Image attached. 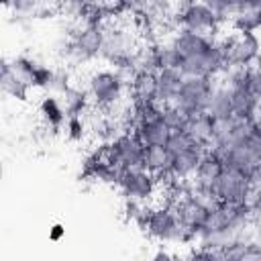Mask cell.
<instances>
[{"label":"cell","mask_w":261,"mask_h":261,"mask_svg":"<svg viewBox=\"0 0 261 261\" xmlns=\"http://www.w3.org/2000/svg\"><path fill=\"white\" fill-rule=\"evenodd\" d=\"M143 228L147 234L161 243H186L196 239L194 232L179 220V214L171 206H157L151 208L145 216Z\"/></svg>","instance_id":"obj_1"},{"label":"cell","mask_w":261,"mask_h":261,"mask_svg":"<svg viewBox=\"0 0 261 261\" xmlns=\"http://www.w3.org/2000/svg\"><path fill=\"white\" fill-rule=\"evenodd\" d=\"M214 88L216 84L210 77H184L179 92L173 100V106L181 110L188 118L196 114H204L208 110Z\"/></svg>","instance_id":"obj_2"},{"label":"cell","mask_w":261,"mask_h":261,"mask_svg":"<svg viewBox=\"0 0 261 261\" xmlns=\"http://www.w3.org/2000/svg\"><path fill=\"white\" fill-rule=\"evenodd\" d=\"M226 57V67L228 69H239V67H253L255 61L261 57V41L255 33H234L220 41Z\"/></svg>","instance_id":"obj_3"},{"label":"cell","mask_w":261,"mask_h":261,"mask_svg":"<svg viewBox=\"0 0 261 261\" xmlns=\"http://www.w3.org/2000/svg\"><path fill=\"white\" fill-rule=\"evenodd\" d=\"M257 186L230 169H224L222 175L212 184V194L220 204L237 206V204H251V196H255Z\"/></svg>","instance_id":"obj_4"},{"label":"cell","mask_w":261,"mask_h":261,"mask_svg":"<svg viewBox=\"0 0 261 261\" xmlns=\"http://www.w3.org/2000/svg\"><path fill=\"white\" fill-rule=\"evenodd\" d=\"M145 149L147 147L137 137V133H124L106 147V153L112 165L124 171V169H139L145 165Z\"/></svg>","instance_id":"obj_5"},{"label":"cell","mask_w":261,"mask_h":261,"mask_svg":"<svg viewBox=\"0 0 261 261\" xmlns=\"http://www.w3.org/2000/svg\"><path fill=\"white\" fill-rule=\"evenodd\" d=\"M124 77L116 69H100L94 71L88 80V94L94 104L108 108L122 98L124 92Z\"/></svg>","instance_id":"obj_6"},{"label":"cell","mask_w":261,"mask_h":261,"mask_svg":"<svg viewBox=\"0 0 261 261\" xmlns=\"http://www.w3.org/2000/svg\"><path fill=\"white\" fill-rule=\"evenodd\" d=\"M116 184H118L120 192L126 196V200L128 202H137V204L149 202L157 192V179L145 167L120 171V177H118Z\"/></svg>","instance_id":"obj_7"},{"label":"cell","mask_w":261,"mask_h":261,"mask_svg":"<svg viewBox=\"0 0 261 261\" xmlns=\"http://www.w3.org/2000/svg\"><path fill=\"white\" fill-rule=\"evenodd\" d=\"M222 69H226V57H224V49L220 45V41H214V45L192 59H184L179 73L184 77H210L214 80Z\"/></svg>","instance_id":"obj_8"},{"label":"cell","mask_w":261,"mask_h":261,"mask_svg":"<svg viewBox=\"0 0 261 261\" xmlns=\"http://www.w3.org/2000/svg\"><path fill=\"white\" fill-rule=\"evenodd\" d=\"M177 22L184 31H192V33H200V35H212V31L218 29V24L222 22L212 8L206 2H188L179 6L177 12Z\"/></svg>","instance_id":"obj_9"},{"label":"cell","mask_w":261,"mask_h":261,"mask_svg":"<svg viewBox=\"0 0 261 261\" xmlns=\"http://www.w3.org/2000/svg\"><path fill=\"white\" fill-rule=\"evenodd\" d=\"M104 41H106V33L102 24H86L75 33L73 41L67 47V53L75 61H88L96 55H102Z\"/></svg>","instance_id":"obj_10"},{"label":"cell","mask_w":261,"mask_h":261,"mask_svg":"<svg viewBox=\"0 0 261 261\" xmlns=\"http://www.w3.org/2000/svg\"><path fill=\"white\" fill-rule=\"evenodd\" d=\"M216 39H212L210 35H200V33H192V31H184L179 29L173 37H171V47L184 57V59H192L198 57L202 53H206Z\"/></svg>","instance_id":"obj_11"},{"label":"cell","mask_w":261,"mask_h":261,"mask_svg":"<svg viewBox=\"0 0 261 261\" xmlns=\"http://www.w3.org/2000/svg\"><path fill=\"white\" fill-rule=\"evenodd\" d=\"M230 88V86H228ZM230 100H232V114L234 118L251 124L261 114L259 100L255 98L251 88H230Z\"/></svg>","instance_id":"obj_12"},{"label":"cell","mask_w":261,"mask_h":261,"mask_svg":"<svg viewBox=\"0 0 261 261\" xmlns=\"http://www.w3.org/2000/svg\"><path fill=\"white\" fill-rule=\"evenodd\" d=\"M177 214H179V220L194 232V237H198L206 226H208V220H210V210L206 206H202L200 202H196L194 198H186L181 200L177 206H175Z\"/></svg>","instance_id":"obj_13"},{"label":"cell","mask_w":261,"mask_h":261,"mask_svg":"<svg viewBox=\"0 0 261 261\" xmlns=\"http://www.w3.org/2000/svg\"><path fill=\"white\" fill-rule=\"evenodd\" d=\"M222 171H224V161H222L220 153L214 151V149H208V151L204 153V157H202L198 169H196L194 186L212 190V184L222 175Z\"/></svg>","instance_id":"obj_14"},{"label":"cell","mask_w":261,"mask_h":261,"mask_svg":"<svg viewBox=\"0 0 261 261\" xmlns=\"http://www.w3.org/2000/svg\"><path fill=\"white\" fill-rule=\"evenodd\" d=\"M206 151H208L206 147L194 145L188 151L173 155V165H171L169 177H173V179H190V177H194L196 169H198V165H200V161H202Z\"/></svg>","instance_id":"obj_15"},{"label":"cell","mask_w":261,"mask_h":261,"mask_svg":"<svg viewBox=\"0 0 261 261\" xmlns=\"http://www.w3.org/2000/svg\"><path fill=\"white\" fill-rule=\"evenodd\" d=\"M234 33H255L261 29V2H237V14L232 16Z\"/></svg>","instance_id":"obj_16"},{"label":"cell","mask_w":261,"mask_h":261,"mask_svg":"<svg viewBox=\"0 0 261 261\" xmlns=\"http://www.w3.org/2000/svg\"><path fill=\"white\" fill-rule=\"evenodd\" d=\"M130 92L135 98V106L155 104L157 102V73L139 71L130 82Z\"/></svg>","instance_id":"obj_17"},{"label":"cell","mask_w":261,"mask_h":261,"mask_svg":"<svg viewBox=\"0 0 261 261\" xmlns=\"http://www.w3.org/2000/svg\"><path fill=\"white\" fill-rule=\"evenodd\" d=\"M0 84H2V90H4L6 94H10L12 98H16V100H27L31 84H29L27 77H22L20 73L14 71L12 61H8V59H2V67H0Z\"/></svg>","instance_id":"obj_18"},{"label":"cell","mask_w":261,"mask_h":261,"mask_svg":"<svg viewBox=\"0 0 261 261\" xmlns=\"http://www.w3.org/2000/svg\"><path fill=\"white\" fill-rule=\"evenodd\" d=\"M163 110V108H161ZM135 133L137 137L143 141L145 147H157V145H167L171 130L163 124L161 116L153 118V120H143L135 124Z\"/></svg>","instance_id":"obj_19"},{"label":"cell","mask_w":261,"mask_h":261,"mask_svg":"<svg viewBox=\"0 0 261 261\" xmlns=\"http://www.w3.org/2000/svg\"><path fill=\"white\" fill-rule=\"evenodd\" d=\"M181 82L184 75L179 73V69H161L157 73V102L163 106L173 104Z\"/></svg>","instance_id":"obj_20"},{"label":"cell","mask_w":261,"mask_h":261,"mask_svg":"<svg viewBox=\"0 0 261 261\" xmlns=\"http://www.w3.org/2000/svg\"><path fill=\"white\" fill-rule=\"evenodd\" d=\"M192 139L194 143L210 149L212 147V137H214V120L204 112V114H196V116H190L188 122H186V128H184Z\"/></svg>","instance_id":"obj_21"},{"label":"cell","mask_w":261,"mask_h":261,"mask_svg":"<svg viewBox=\"0 0 261 261\" xmlns=\"http://www.w3.org/2000/svg\"><path fill=\"white\" fill-rule=\"evenodd\" d=\"M171 165H173V155L169 153V149L165 145L145 149V165L143 167L147 171H151L153 175H167L169 177Z\"/></svg>","instance_id":"obj_22"},{"label":"cell","mask_w":261,"mask_h":261,"mask_svg":"<svg viewBox=\"0 0 261 261\" xmlns=\"http://www.w3.org/2000/svg\"><path fill=\"white\" fill-rule=\"evenodd\" d=\"M206 114L212 120H222V118L234 116L232 114V100H230V88H228V84H220V86L214 88V94L210 98V104H208Z\"/></svg>","instance_id":"obj_23"},{"label":"cell","mask_w":261,"mask_h":261,"mask_svg":"<svg viewBox=\"0 0 261 261\" xmlns=\"http://www.w3.org/2000/svg\"><path fill=\"white\" fill-rule=\"evenodd\" d=\"M39 114H41L43 122L47 124V128H51V130H59V128L65 124V120H67L65 108H63L61 100L55 98V96H45V98L41 100V104H39Z\"/></svg>","instance_id":"obj_24"},{"label":"cell","mask_w":261,"mask_h":261,"mask_svg":"<svg viewBox=\"0 0 261 261\" xmlns=\"http://www.w3.org/2000/svg\"><path fill=\"white\" fill-rule=\"evenodd\" d=\"M61 104L65 108L67 116H82L88 108V92L80 90V88H69L65 94H61Z\"/></svg>","instance_id":"obj_25"},{"label":"cell","mask_w":261,"mask_h":261,"mask_svg":"<svg viewBox=\"0 0 261 261\" xmlns=\"http://www.w3.org/2000/svg\"><path fill=\"white\" fill-rule=\"evenodd\" d=\"M161 120H163V124L173 133V130H184V128H186L188 116H186L181 110H177L173 104H167V106H163V110H161Z\"/></svg>","instance_id":"obj_26"},{"label":"cell","mask_w":261,"mask_h":261,"mask_svg":"<svg viewBox=\"0 0 261 261\" xmlns=\"http://www.w3.org/2000/svg\"><path fill=\"white\" fill-rule=\"evenodd\" d=\"M55 69H51L49 65H37V69L31 73L29 77V84L31 88H41V90H51L53 86V80H55Z\"/></svg>","instance_id":"obj_27"},{"label":"cell","mask_w":261,"mask_h":261,"mask_svg":"<svg viewBox=\"0 0 261 261\" xmlns=\"http://www.w3.org/2000/svg\"><path fill=\"white\" fill-rule=\"evenodd\" d=\"M194 145H198V143H194V139H192L186 130H173V133L169 135V141H167L165 147L169 149L171 155H177V153L188 151V149L194 147Z\"/></svg>","instance_id":"obj_28"},{"label":"cell","mask_w":261,"mask_h":261,"mask_svg":"<svg viewBox=\"0 0 261 261\" xmlns=\"http://www.w3.org/2000/svg\"><path fill=\"white\" fill-rule=\"evenodd\" d=\"M63 128H65V135L71 141H80L86 135V124H84V118L82 116H67Z\"/></svg>","instance_id":"obj_29"},{"label":"cell","mask_w":261,"mask_h":261,"mask_svg":"<svg viewBox=\"0 0 261 261\" xmlns=\"http://www.w3.org/2000/svg\"><path fill=\"white\" fill-rule=\"evenodd\" d=\"M37 61L33 59V57H29V55H18V57H14L12 59V67H14V71L16 73H20L22 77H31V73L37 69Z\"/></svg>","instance_id":"obj_30"},{"label":"cell","mask_w":261,"mask_h":261,"mask_svg":"<svg viewBox=\"0 0 261 261\" xmlns=\"http://www.w3.org/2000/svg\"><path fill=\"white\" fill-rule=\"evenodd\" d=\"M69 77L65 71H57L55 73V80H53V86H51V92H57V94H65L69 90Z\"/></svg>","instance_id":"obj_31"},{"label":"cell","mask_w":261,"mask_h":261,"mask_svg":"<svg viewBox=\"0 0 261 261\" xmlns=\"http://www.w3.org/2000/svg\"><path fill=\"white\" fill-rule=\"evenodd\" d=\"M63 237H65V226H63V224L57 222V224H53V226L49 228V239H51V241H61Z\"/></svg>","instance_id":"obj_32"},{"label":"cell","mask_w":261,"mask_h":261,"mask_svg":"<svg viewBox=\"0 0 261 261\" xmlns=\"http://www.w3.org/2000/svg\"><path fill=\"white\" fill-rule=\"evenodd\" d=\"M149 261H175V257H173L171 253H167V251L159 249V251H155V253L151 255V259H149Z\"/></svg>","instance_id":"obj_33"}]
</instances>
